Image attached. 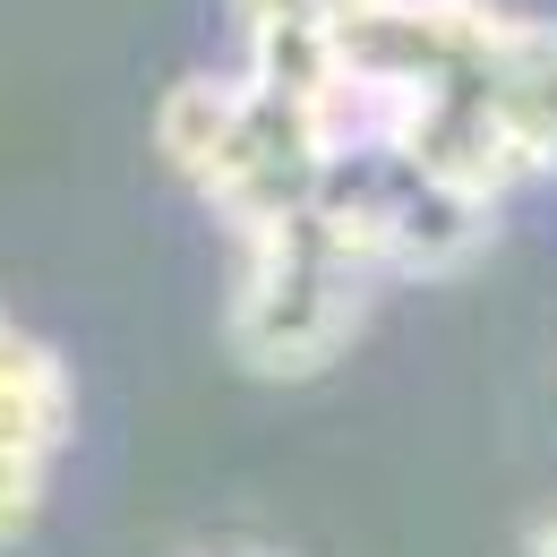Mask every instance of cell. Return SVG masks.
<instances>
[{
  "instance_id": "4",
  "label": "cell",
  "mask_w": 557,
  "mask_h": 557,
  "mask_svg": "<svg viewBox=\"0 0 557 557\" xmlns=\"http://www.w3.org/2000/svg\"><path fill=\"white\" fill-rule=\"evenodd\" d=\"M240 103H249V77H181L154 103V146L189 189H207V172L223 163V146L240 129Z\"/></svg>"
},
{
  "instance_id": "6",
  "label": "cell",
  "mask_w": 557,
  "mask_h": 557,
  "mask_svg": "<svg viewBox=\"0 0 557 557\" xmlns=\"http://www.w3.org/2000/svg\"><path fill=\"white\" fill-rule=\"evenodd\" d=\"M360 0H232V17H240V35H258V26H344Z\"/></svg>"
},
{
  "instance_id": "1",
  "label": "cell",
  "mask_w": 557,
  "mask_h": 557,
  "mask_svg": "<svg viewBox=\"0 0 557 557\" xmlns=\"http://www.w3.org/2000/svg\"><path fill=\"white\" fill-rule=\"evenodd\" d=\"M232 249H240L232 300H223L232 360L249 377H318V369H335L386 275L318 207L292 214V223H267V232H249Z\"/></svg>"
},
{
  "instance_id": "8",
  "label": "cell",
  "mask_w": 557,
  "mask_h": 557,
  "mask_svg": "<svg viewBox=\"0 0 557 557\" xmlns=\"http://www.w3.org/2000/svg\"><path fill=\"white\" fill-rule=\"evenodd\" d=\"M198 557H275V549H198Z\"/></svg>"
},
{
  "instance_id": "7",
  "label": "cell",
  "mask_w": 557,
  "mask_h": 557,
  "mask_svg": "<svg viewBox=\"0 0 557 557\" xmlns=\"http://www.w3.org/2000/svg\"><path fill=\"white\" fill-rule=\"evenodd\" d=\"M532 549H541V557H557V515H549V523H532Z\"/></svg>"
},
{
  "instance_id": "5",
  "label": "cell",
  "mask_w": 557,
  "mask_h": 557,
  "mask_svg": "<svg viewBox=\"0 0 557 557\" xmlns=\"http://www.w3.org/2000/svg\"><path fill=\"white\" fill-rule=\"evenodd\" d=\"M44 497H52V455H35V446H0V549L35 532Z\"/></svg>"
},
{
  "instance_id": "3",
  "label": "cell",
  "mask_w": 557,
  "mask_h": 557,
  "mask_svg": "<svg viewBox=\"0 0 557 557\" xmlns=\"http://www.w3.org/2000/svg\"><path fill=\"white\" fill-rule=\"evenodd\" d=\"M488 112L523 181H557V17L506 9L488 52Z\"/></svg>"
},
{
  "instance_id": "2",
  "label": "cell",
  "mask_w": 557,
  "mask_h": 557,
  "mask_svg": "<svg viewBox=\"0 0 557 557\" xmlns=\"http://www.w3.org/2000/svg\"><path fill=\"white\" fill-rule=\"evenodd\" d=\"M318 214L344 232L377 275H455L497 232V198L429 172L404 146H351L326 163Z\"/></svg>"
}]
</instances>
